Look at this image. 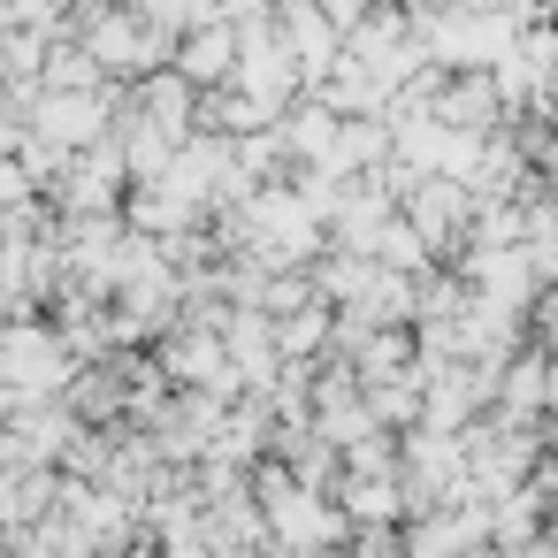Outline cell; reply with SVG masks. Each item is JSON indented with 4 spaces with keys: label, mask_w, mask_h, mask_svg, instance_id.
<instances>
[{
    "label": "cell",
    "mask_w": 558,
    "mask_h": 558,
    "mask_svg": "<svg viewBox=\"0 0 558 558\" xmlns=\"http://www.w3.org/2000/svg\"><path fill=\"white\" fill-rule=\"evenodd\" d=\"M100 131H108V100H100V85H93V93H54V100L39 108V138H47L54 154L93 146Z\"/></svg>",
    "instance_id": "obj_3"
},
{
    "label": "cell",
    "mask_w": 558,
    "mask_h": 558,
    "mask_svg": "<svg viewBox=\"0 0 558 558\" xmlns=\"http://www.w3.org/2000/svg\"><path fill=\"white\" fill-rule=\"evenodd\" d=\"M276 322V352L283 360H306V352H322V337H329V314L306 299V306H291V314H268Z\"/></svg>",
    "instance_id": "obj_5"
},
{
    "label": "cell",
    "mask_w": 558,
    "mask_h": 558,
    "mask_svg": "<svg viewBox=\"0 0 558 558\" xmlns=\"http://www.w3.org/2000/svg\"><path fill=\"white\" fill-rule=\"evenodd\" d=\"M238 70V32L222 24V16H207V32L184 47V77H199V85H222Z\"/></svg>",
    "instance_id": "obj_4"
},
{
    "label": "cell",
    "mask_w": 558,
    "mask_h": 558,
    "mask_svg": "<svg viewBox=\"0 0 558 558\" xmlns=\"http://www.w3.org/2000/svg\"><path fill=\"white\" fill-rule=\"evenodd\" d=\"M398 215L428 238V253H451V245H466L474 192H466L459 177H413V199H398Z\"/></svg>",
    "instance_id": "obj_2"
},
{
    "label": "cell",
    "mask_w": 558,
    "mask_h": 558,
    "mask_svg": "<svg viewBox=\"0 0 558 558\" xmlns=\"http://www.w3.org/2000/svg\"><path fill=\"white\" fill-rule=\"evenodd\" d=\"M0 383L16 398H47L54 383H70V344L39 322H9L0 329Z\"/></svg>",
    "instance_id": "obj_1"
}]
</instances>
